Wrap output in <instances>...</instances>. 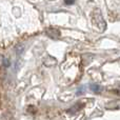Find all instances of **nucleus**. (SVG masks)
Masks as SVG:
<instances>
[{"instance_id":"obj_3","label":"nucleus","mask_w":120,"mask_h":120,"mask_svg":"<svg viewBox=\"0 0 120 120\" xmlns=\"http://www.w3.org/2000/svg\"><path fill=\"white\" fill-rule=\"evenodd\" d=\"M82 108H83V104L82 103H76L72 109H71V110H68V112L70 113V114H76V113L78 112L79 110H81Z\"/></svg>"},{"instance_id":"obj_4","label":"nucleus","mask_w":120,"mask_h":120,"mask_svg":"<svg viewBox=\"0 0 120 120\" xmlns=\"http://www.w3.org/2000/svg\"><path fill=\"white\" fill-rule=\"evenodd\" d=\"M91 90L94 92V93H96V94H99V93H101V91H102V87L100 86L99 84H96V83H92L91 85Z\"/></svg>"},{"instance_id":"obj_1","label":"nucleus","mask_w":120,"mask_h":120,"mask_svg":"<svg viewBox=\"0 0 120 120\" xmlns=\"http://www.w3.org/2000/svg\"><path fill=\"white\" fill-rule=\"evenodd\" d=\"M93 23L95 26H97L98 29H100V31H103V29H105V22H104L102 15L100 13L99 10H96L93 14Z\"/></svg>"},{"instance_id":"obj_2","label":"nucleus","mask_w":120,"mask_h":120,"mask_svg":"<svg viewBox=\"0 0 120 120\" xmlns=\"http://www.w3.org/2000/svg\"><path fill=\"white\" fill-rule=\"evenodd\" d=\"M45 33L49 37L53 38V39H57V38L60 36V32L57 29H55V27H49V29L46 30Z\"/></svg>"},{"instance_id":"obj_5","label":"nucleus","mask_w":120,"mask_h":120,"mask_svg":"<svg viewBox=\"0 0 120 120\" xmlns=\"http://www.w3.org/2000/svg\"><path fill=\"white\" fill-rule=\"evenodd\" d=\"M75 1H76V0H64V2H65L66 4H73Z\"/></svg>"}]
</instances>
